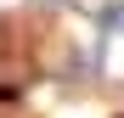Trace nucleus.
Segmentation results:
<instances>
[{"label":"nucleus","mask_w":124,"mask_h":118,"mask_svg":"<svg viewBox=\"0 0 124 118\" xmlns=\"http://www.w3.org/2000/svg\"><path fill=\"white\" fill-rule=\"evenodd\" d=\"M11 51V17H0V56Z\"/></svg>","instance_id":"1"}]
</instances>
